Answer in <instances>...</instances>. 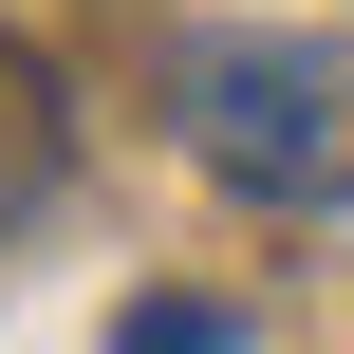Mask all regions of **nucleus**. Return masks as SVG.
<instances>
[{"instance_id":"f257e3e1","label":"nucleus","mask_w":354,"mask_h":354,"mask_svg":"<svg viewBox=\"0 0 354 354\" xmlns=\"http://www.w3.org/2000/svg\"><path fill=\"white\" fill-rule=\"evenodd\" d=\"M187 149L261 205H354V37H187Z\"/></svg>"},{"instance_id":"f03ea898","label":"nucleus","mask_w":354,"mask_h":354,"mask_svg":"<svg viewBox=\"0 0 354 354\" xmlns=\"http://www.w3.org/2000/svg\"><path fill=\"white\" fill-rule=\"evenodd\" d=\"M56 149H75V131H56V75H37V56L0 37V224H19L37 187H56Z\"/></svg>"},{"instance_id":"7ed1b4c3","label":"nucleus","mask_w":354,"mask_h":354,"mask_svg":"<svg viewBox=\"0 0 354 354\" xmlns=\"http://www.w3.org/2000/svg\"><path fill=\"white\" fill-rule=\"evenodd\" d=\"M112 354H243V317H224V299H131Z\"/></svg>"}]
</instances>
